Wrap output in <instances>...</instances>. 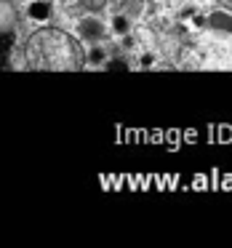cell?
Masks as SVG:
<instances>
[{"label": "cell", "instance_id": "5b68a950", "mask_svg": "<svg viewBox=\"0 0 232 248\" xmlns=\"http://www.w3.org/2000/svg\"><path fill=\"white\" fill-rule=\"evenodd\" d=\"M109 30H112L115 35L131 32V16H128V14H115V16L109 19Z\"/></svg>", "mask_w": 232, "mask_h": 248}, {"label": "cell", "instance_id": "6da1fadb", "mask_svg": "<svg viewBox=\"0 0 232 248\" xmlns=\"http://www.w3.org/2000/svg\"><path fill=\"white\" fill-rule=\"evenodd\" d=\"M75 32L80 35L83 40H88V43H104V40L109 38V27H107V24H104L99 16H93V14L77 19Z\"/></svg>", "mask_w": 232, "mask_h": 248}, {"label": "cell", "instance_id": "8fae6325", "mask_svg": "<svg viewBox=\"0 0 232 248\" xmlns=\"http://www.w3.org/2000/svg\"><path fill=\"white\" fill-rule=\"evenodd\" d=\"M192 24H195V27H205V16H203V14H195Z\"/></svg>", "mask_w": 232, "mask_h": 248}, {"label": "cell", "instance_id": "9c48e42d", "mask_svg": "<svg viewBox=\"0 0 232 248\" xmlns=\"http://www.w3.org/2000/svg\"><path fill=\"white\" fill-rule=\"evenodd\" d=\"M155 54H141L139 56V67H144V70H150V67H155Z\"/></svg>", "mask_w": 232, "mask_h": 248}, {"label": "cell", "instance_id": "3957f363", "mask_svg": "<svg viewBox=\"0 0 232 248\" xmlns=\"http://www.w3.org/2000/svg\"><path fill=\"white\" fill-rule=\"evenodd\" d=\"M24 14H27V19H32V22L46 24L54 16V3H51V0H30Z\"/></svg>", "mask_w": 232, "mask_h": 248}, {"label": "cell", "instance_id": "ba28073f", "mask_svg": "<svg viewBox=\"0 0 232 248\" xmlns=\"http://www.w3.org/2000/svg\"><path fill=\"white\" fill-rule=\"evenodd\" d=\"M123 14H128V16H139L141 14V0H123Z\"/></svg>", "mask_w": 232, "mask_h": 248}, {"label": "cell", "instance_id": "52a82bcc", "mask_svg": "<svg viewBox=\"0 0 232 248\" xmlns=\"http://www.w3.org/2000/svg\"><path fill=\"white\" fill-rule=\"evenodd\" d=\"M216 141H219V144H230L232 141V125L221 123L219 128H216Z\"/></svg>", "mask_w": 232, "mask_h": 248}, {"label": "cell", "instance_id": "277c9868", "mask_svg": "<svg viewBox=\"0 0 232 248\" xmlns=\"http://www.w3.org/2000/svg\"><path fill=\"white\" fill-rule=\"evenodd\" d=\"M107 59H109V54L104 48V43H88V54H86L88 67H104Z\"/></svg>", "mask_w": 232, "mask_h": 248}, {"label": "cell", "instance_id": "7a4b0ae2", "mask_svg": "<svg viewBox=\"0 0 232 248\" xmlns=\"http://www.w3.org/2000/svg\"><path fill=\"white\" fill-rule=\"evenodd\" d=\"M205 27H208L211 32L221 35V38H230V35H232V14L230 11H221V8L205 14Z\"/></svg>", "mask_w": 232, "mask_h": 248}, {"label": "cell", "instance_id": "30bf717a", "mask_svg": "<svg viewBox=\"0 0 232 248\" xmlns=\"http://www.w3.org/2000/svg\"><path fill=\"white\" fill-rule=\"evenodd\" d=\"M120 46H123L125 51H128V48H134V38H131V32L120 35Z\"/></svg>", "mask_w": 232, "mask_h": 248}, {"label": "cell", "instance_id": "8992f818", "mask_svg": "<svg viewBox=\"0 0 232 248\" xmlns=\"http://www.w3.org/2000/svg\"><path fill=\"white\" fill-rule=\"evenodd\" d=\"M77 3H80V8L88 11V14H102L104 8H107L109 0H77Z\"/></svg>", "mask_w": 232, "mask_h": 248}]
</instances>
